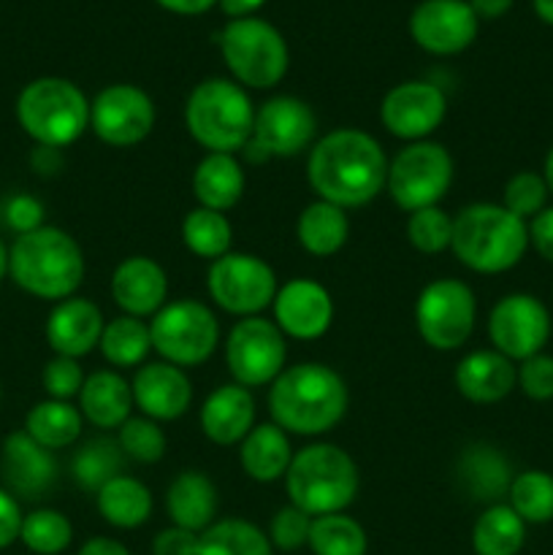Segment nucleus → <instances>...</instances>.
Instances as JSON below:
<instances>
[{
  "instance_id": "nucleus-1",
  "label": "nucleus",
  "mask_w": 553,
  "mask_h": 555,
  "mask_svg": "<svg viewBox=\"0 0 553 555\" xmlns=\"http://www.w3.org/2000/svg\"><path fill=\"white\" fill-rule=\"evenodd\" d=\"M388 155L374 135L339 128L318 139L307 157V179L320 201L339 209L372 204L388 182Z\"/></svg>"
},
{
  "instance_id": "nucleus-2",
  "label": "nucleus",
  "mask_w": 553,
  "mask_h": 555,
  "mask_svg": "<svg viewBox=\"0 0 553 555\" xmlns=\"http://www.w3.org/2000/svg\"><path fill=\"white\" fill-rule=\"evenodd\" d=\"M271 423L296 437H323L347 412V385L325 363H298L269 385Z\"/></svg>"
},
{
  "instance_id": "nucleus-3",
  "label": "nucleus",
  "mask_w": 553,
  "mask_h": 555,
  "mask_svg": "<svg viewBox=\"0 0 553 555\" xmlns=\"http://www.w3.org/2000/svg\"><path fill=\"white\" fill-rule=\"evenodd\" d=\"M85 274V253L63 228L43 225L16 236L9 247V276L20 291L41 301H65L76 296Z\"/></svg>"
},
{
  "instance_id": "nucleus-4",
  "label": "nucleus",
  "mask_w": 553,
  "mask_h": 555,
  "mask_svg": "<svg viewBox=\"0 0 553 555\" xmlns=\"http://www.w3.org/2000/svg\"><path fill=\"white\" fill-rule=\"evenodd\" d=\"M450 249L475 274H504L524 260L529 225L502 204H470L453 217Z\"/></svg>"
},
{
  "instance_id": "nucleus-5",
  "label": "nucleus",
  "mask_w": 553,
  "mask_h": 555,
  "mask_svg": "<svg viewBox=\"0 0 553 555\" xmlns=\"http://www.w3.org/2000/svg\"><path fill=\"white\" fill-rule=\"evenodd\" d=\"M361 475L350 453L331 442L298 450L285 475V491L293 507L309 518L345 513L358 496Z\"/></svg>"
},
{
  "instance_id": "nucleus-6",
  "label": "nucleus",
  "mask_w": 553,
  "mask_h": 555,
  "mask_svg": "<svg viewBox=\"0 0 553 555\" xmlns=\"http://www.w3.org/2000/svg\"><path fill=\"white\" fill-rule=\"evenodd\" d=\"M184 128L206 152L247 150L255 128V106L233 79H204L184 101Z\"/></svg>"
},
{
  "instance_id": "nucleus-7",
  "label": "nucleus",
  "mask_w": 553,
  "mask_h": 555,
  "mask_svg": "<svg viewBox=\"0 0 553 555\" xmlns=\"http://www.w3.org/2000/svg\"><path fill=\"white\" fill-rule=\"evenodd\" d=\"M16 119L38 146L63 150L90 128V101L70 79L41 76L22 87Z\"/></svg>"
},
{
  "instance_id": "nucleus-8",
  "label": "nucleus",
  "mask_w": 553,
  "mask_h": 555,
  "mask_svg": "<svg viewBox=\"0 0 553 555\" xmlns=\"http://www.w3.org/2000/svg\"><path fill=\"white\" fill-rule=\"evenodd\" d=\"M217 43L236 85L249 90H271L285 79L291 52L282 33L271 22L260 16L231 20L217 36Z\"/></svg>"
},
{
  "instance_id": "nucleus-9",
  "label": "nucleus",
  "mask_w": 553,
  "mask_h": 555,
  "mask_svg": "<svg viewBox=\"0 0 553 555\" xmlns=\"http://www.w3.org/2000/svg\"><path fill=\"white\" fill-rule=\"evenodd\" d=\"M152 350L179 369L201 366L220 341V323L204 301L179 298L166 304L150 323Z\"/></svg>"
},
{
  "instance_id": "nucleus-10",
  "label": "nucleus",
  "mask_w": 553,
  "mask_h": 555,
  "mask_svg": "<svg viewBox=\"0 0 553 555\" xmlns=\"http://www.w3.org/2000/svg\"><path fill=\"white\" fill-rule=\"evenodd\" d=\"M453 184V157L437 141H412L388 163L390 201L412 215L426 206H439Z\"/></svg>"
},
{
  "instance_id": "nucleus-11",
  "label": "nucleus",
  "mask_w": 553,
  "mask_h": 555,
  "mask_svg": "<svg viewBox=\"0 0 553 555\" xmlns=\"http://www.w3.org/2000/svg\"><path fill=\"white\" fill-rule=\"evenodd\" d=\"M477 320V298L461 280H434L415 304V325L432 350L453 352L470 341Z\"/></svg>"
},
{
  "instance_id": "nucleus-12",
  "label": "nucleus",
  "mask_w": 553,
  "mask_h": 555,
  "mask_svg": "<svg viewBox=\"0 0 553 555\" xmlns=\"http://www.w3.org/2000/svg\"><path fill=\"white\" fill-rule=\"evenodd\" d=\"M206 291L211 301L236 318H258L274 304L276 274L263 258L247 253H228L206 271Z\"/></svg>"
},
{
  "instance_id": "nucleus-13",
  "label": "nucleus",
  "mask_w": 553,
  "mask_h": 555,
  "mask_svg": "<svg viewBox=\"0 0 553 555\" xmlns=\"http://www.w3.org/2000/svg\"><path fill=\"white\" fill-rule=\"evenodd\" d=\"M287 345L285 334L274 320L244 318L231 328L226 339V366L233 383L242 388H263L285 372Z\"/></svg>"
},
{
  "instance_id": "nucleus-14",
  "label": "nucleus",
  "mask_w": 553,
  "mask_h": 555,
  "mask_svg": "<svg viewBox=\"0 0 553 555\" xmlns=\"http://www.w3.org/2000/svg\"><path fill=\"white\" fill-rule=\"evenodd\" d=\"M314 135H318V117L312 106L301 98L276 95L255 112L253 139L244 152L258 163L269 157H296L312 150Z\"/></svg>"
},
{
  "instance_id": "nucleus-15",
  "label": "nucleus",
  "mask_w": 553,
  "mask_h": 555,
  "mask_svg": "<svg viewBox=\"0 0 553 555\" xmlns=\"http://www.w3.org/2000/svg\"><path fill=\"white\" fill-rule=\"evenodd\" d=\"M551 312L529 293H510L493 304L488 314V339L493 350L510 361H526L545 350L551 339Z\"/></svg>"
},
{
  "instance_id": "nucleus-16",
  "label": "nucleus",
  "mask_w": 553,
  "mask_h": 555,
  "mask_svg": "<svg viewBox=\"0 0 553 555\" xmlns=\"http://www.w3.org/2000/svg\"><path fill=\"white\" fill-rule=\"evenodd\" d=\"M155 103L136 85L103 87L90 103L92 133L117 150L141 144L155 128Z\"/></svg>"
},
{
  "instance_id": "nucleus-17",
  "label": "nucleus",
  "mask_w": 553,
  "mask_h": 555,
  "mask_svg": "<svg viewBox=\"0 0 553 555\" xmlns=\"http://www.w3.org/2000/svg\"><path fill=\"white\" fill-rule=\"evenodd\" d=\"M448 114V98L437 85L423 79L401 81L385 92L380 103V122L401 141H426Z\"/></svg>"
},
{
  "instance_id": "nucleus-18",
  "label": "nucleus",
  "mask_w": 553,
  "mask_h": 555,
  "mask_svg": "<svg viewBox=\"0 0 553 555\" xmlns=\"http://www.w3.org/2000/svg\"><path fill=\"white\" fill-rule=\"evenodd\" d=\"M477 22L470 0H421L410 14V36L423 52L448 57L472 47Z\"/></svg>"
},
{
  "instance_id": "nucleus-19",
  "label": "nucleus",
  "mask_w": 553,
  "mask_h": 555,
  "mask_svg": "<svg viewBox=\"0 0 553 555\" xmlns=\"http://www.w3.org/2000/svg\"><path fill=\"white\" fill-rule=\"evenodd\" d=\"M271 309L276 328L298 341L320 339L334 323V298L320 282L307 276L280 285Z\"/></svg>"
},
{
  "instance_id": "nucleus-20",
  "label": "nucleus",
  "mask_w": 553,
  "mask_h": 555,
  "mask_svg": "<svg viewBox=\"0 0 553 555\" xmlns=\"http://www.w3.org/2000/svg\"><path fill=\"white\" fill-rule=\"evenodd\" d=\"M130 390H133V406H139L141 415L155 423L179 421L193 404L190 377L184 374V369L171 366L166 361L144 363L136 369Z\"/></svg>"
},
{
  "instance_id": "nucleus-21",
  "label": "nucleus",
  "mask_w": 553,
  "mask_h": 555,
  "mask_svg": "<svg viewBox=\"0 0 553 555\" xmlns=\"http://www.w3.org/2000/svg\"><path fill=\"white\" fill-rule=\"evenodd\" d=\"M112 298L128 318H155L168 298V276L157 260L133 255L112 274Z\"/></svg>"
},
{
  "instance_id": "nucleus-22",
  "label": "nucleus",
  "mask_w": 553,
  "mask_h": 555,
  "mask_svg": "<svg viewBox=\"0 0 553 555\" xmlns=\"http://www.w3.org/2000/svg\"><path fill=\"white\" fill-rule=\"evenodd\" d=\"M106 323L103 314L90 298L70 296L57 301L47 318V341L54 356L85 358L101 345V336Z\"/></svg>"
},
{
  "instance_id": "nucleus-23",
  "label": "nucleus",
  "mask_w": 553,
  "mask_h": 555,
  "mask_svg": "<svg viewBox=\"0 0 553 555\" xmlns=\"http://www.w3.org/2000/svg\"><path fill=\"white\" fill-rule=\"evenodd\" d=\"M3 480L16 496L38 499L57 480V461L52 450L41 448L22 428L9 434L3 442Z\"/></svg>"
},
{
  "instance_id": "nucleus-24",
  "label": "nucleus",
  "mask_w": 553,
  "mask_h": 555,
  "mask_svg": "<svg viewBox=\"0 0 553 555\" xmlns=\"http://www.w3.org/2000/svg\"><path fill=\"white\" fill-rule=\"evenodd\" d=\"M518 385V366L497 350H475L455 366V388L472 404H497Z\"/></svg>"
},
{
  "instance_id": "nucleus-25",
  "label": "nucleus",
  "mask_w": 553,
  "mask_h": 555,
  "mask_svg": "<svg viewBox=\"0 0 553 555\" xmlns=\"http://www.w3.org/2000/svg\"><path fill=\"white\" fill-rule=\"evenodd\" d=\"M201 431L220 448L242 444L255 428V399L247 388L231 383L220 385L201 406Z\"/></svg>"
},
{
  "instance_id": "nucleus-26",
  "label": "nucleus",
  "mask_w": 553,
  "mask_h": 555,
  "mask_svg": "<svg viewBox=\"0 0 553 555\" xmlns=\"http://www.w3.org/2000/svg\"><path fill=\"white\" fill-rule=\"evenodd\" d=\"M166 513L173 526L204 534L217 515V488L204 472H179L166 491Z\"/></svg>"
},
{
  "instance_id": "nucleus-27",
  "label": "nucleus",
  "mask_w": 553,
  "mask_h": 555,
  "mask_svg": "<svg viewBox=\"0 0 553 555\" xmlns=\"http://www.w3.org/2000/svg\"><path fill=\"white\" fill-rule=\"evenodd\" d=\"M247 179L236 155L206 152L193 171V195L198 206L211 211H231L242 201Z\"/></svg>"
},
{
  "instance_id": "nucleus-28",
  "label": "nucleus",
  "mask_w": 553,
  "mask_h": 555,
  "mask_svg": "<svg viewBox=\"0 0 553 555\" xmlns=\"http://www.w3.org/2000/svg\"><path fill=\"white\" fill-rule=\"evenodd\" d=\"M79 412L101 431H114L133 412V390L117 372H95L85 379L79 393Z\"/></svg>"
},
{
  "instance_id": "nucleus-29",
  "label": "nucleus",
  "mask_w": 553,
  "mask_h": 555,
  "mask_svg": "<svg viewBox=\"0 0 553 555\" xmlns=\"http://www.w3.org/2000/svg\"><path fill=\"white\" fill-rule=\"evenodd\" d=\"M293 455L296 453L291 448V439L276 423L255 426L239 444V464H242L244 475L263 486L285 480Z\"/></svg>"
},
{
  "instance_id": "nucleus-30",
  "label": "nucleus",
  "mask_w": 553,
  "mask_h": 555,
  "mask_svg": "<svg viewBox=\"0 0 553 555\" xmlns=\"http://www.w3.org/2000/svg\"><path fill=\"white\" fill-rule=\"evenodd\" d=\"M101 518L114 529L133 531L152 518V491L130 475H117L95 493Z\"/></svg>"
},
{
  "instance_id": "nucleus-31",
  "label": "nucleus",
  "mask_w": 553,
  "mask_h": 555,
  "mask_svg": "<svg viewBox=\"0 0 553 555\" xmlns=\"http://www.w3.org/2000/svg\"><path fill=\"white\" fill-rule=\"evenodd\" d=\"M347 236H350L347 211L329 204V201L318 198L298 215L296 238L304 247V253L314 255V258L336 255L347 244Z\"/></svg>"
},
{
  "instance_id": "nucleus-32",
  "label": "nucleus",
  "mask_w": 553,
  "mask_h": 555,
  "mask_svg": "<svg viewBox=\"0 0 553 555\" xmlns=\"http://www.w3.org/2000/svg\"><path fill=\"white\" fill-rule=\"evenodd\" d=\"M526 545V524L510 504H491L472 526L475 555H518Z\"/></svg>"
},
{
  "instance_id": "nucleus-33",
  "label": "nucleus",
  "mask_w": 553,
  "mask_h": 555,
  "mask_svg": "<svg viewBox=\"0 0 553 555\" xmlns=\"http://www.w3.org/2000/svg\"><path fill=\"white\" fill-rule=\"evenodd\" d=\"M81 412L70 401H38L25 417V434L47 450H65L81 437Z\"/></svg>"
},
{
  "instance_id": "nucleus-34",
  "label": "nucleus",
  "mask_w": 553,
  "mask_h": 555,
  "mask_svg": "<svg viewBox=\"0 0 553 555\" xmlns=\"http://www.w3.org/2000/svg\"><path fill=\"white\" fill-rule=\"evenodd\" d=\"M98 350L103 352L112 366L117 369H139L146 363V356L152 352V336H150V323L139 318H114L112 323H106L101 336V345Z\"/></svg>"
},
{
  "instance_id": "nucleus-35",
  "label": "nucleus",
  "mask_w": 553,
  "mask_h": 555,
  "mask_svg": "<svg viewBox=\"0 0 553 555\" xmlns=\"http://www.w3.org/2000/svg\"><path fill=\"white\" fill-rule=\"evenodd\" d=\"M198 555H274L263 529L244 518L215 520L198 537Z\"/></svg>"
},
{
  "instance_id": "nucleus-36",
  "label": "nucleus",
  "mask_w": 553,
  "mask_h": 555,
  "mask_svg": "<svg viewBox=\"0 0 553 555\" xmlns=\"http://www.w3.org/2000/svg\"><path fill=\"white\" fill-rule=\"evenodd\" d=\"M182 244L195 255V258H204L209 260V263H215L217 258L231 253V220H228L222 211L195 206V209H190L182 220Z\"/></svg>"
},
{
  "instance_id": "nucleus-37",
  "label": "nucleus",
  "mask_w": 553,
  "mask_h": 555,
  "mask_svg": "<svg viewBox=\"0 0 553 555\" xmlns=\"http://www.w3.org/2000/svg\"><path fill=\"white\" fill-rule=\"evenodd\" d=\"M459 472L464 486L470 488L477 499H486V502L507 493L510 482H513L507 461L502 459L499 450L488 448V444H475V448L466 450L464 459H461Z\"/></svg>"
},
{
  "instance_id": "nucleus-38",
  "label": "nucleus",
  "mask_w": 553,
  "mask_h": 555,
  "mask_svg": "<svg viewBox=\"0 0 553 555\" xmlns=\"http://www.w3.org/2000/svg\"><path fill=\"white\" fill-rule=\"evenodd\" d=\"M307 547L312 555H366V529L345 513L312 518Z\"/></svg>"
},
{
  "instance_id": "nucleus-39",
  "label": "nucleus",
  "mask_w": 553,
  "mask_h": 555,
  "mask_svg": "<svg viewBox=\"0 0 553 555\" xmlns=\"http://www.w3.org/2000/svg\"><path fill=\"white\" fill-rule=\"evenodd\" d=\"M125 461L128 459H125L117 439H92V442H87L74 455V461H70V475H74L76 486L90 493H98L108 480H114L117 475H125Z\"/></svg>"
},
{
  "instance_id": "nucleus-40",
  "label": "nucleus",
  "mask_w": 553,
  "mask_h": 555,
  "mask_svg": "<svg viewBox=\"0 0 553 555\" xmlns=\"http://www.w3.org/2000/svg\"><path fill=\"white\" fill-rule=\"evenodd\" d=\"M507 504L526 526H542L553 520V475L542 469H526L513 477Z\"/></svg>"
},
{
  "instance_id": "nucleus-41",
  "label": "nucleus",
  "mask_w": 553,
  "mask_h": 555,
  "mask_svg": "<svg viewBox=\"0 0 553 555\" xmlns=\"http://www.w3.org/2000/svg\"><path fill=\"white\" fill-rule=\"evenodd\" d=\"M20 542L36 555H60L74 542V526L60 509H33L22 520Z\"/></svg>"
},
{
  "instance_id": "nucleus-42",
  "label": "nucleus",
  "mask_w": 553,
  "mask_h": 555,
  "mask_svg": "<svg viewBox=\"0 0 553 555\" xmlns=\"http://www.w3.org/2000/svg\"><path fill=\"white\" fill-rule=\"evenodd\" d=\"M407 242L423 255H439L453 242V217L439 206H426L407 217Z\"/></svg>"
},
{
  "instance_id": "nucleus-43",
  "label": "nucleus",
  "mask_w": 553,
  "mask_h": 555,
  "mask_svg": "<svg viewBox=\"0 0 553 555\" xmlns=\"http://www.w3.org/2000/svg\"><path fill=\"white\" fill-rule=\"evenodd\" d=\"M117 442L123 448L125 459L136 464H157L166 455V434L150 417H128L117 428Z\"/></svg>"
},
{
  "instance_id": "nucleus-44",
  "label": "nucleus",
  "mask_w": 553,
  "mask_h": 555,
  "mask_svg": "<svg viewBox=\"0 0 553 555\" xmlns=\"http://www.w3.org/2000/svg\"><path fill=\"white\" fill-rule=\"evenodd\" d=\"M548 195H551V190H548L545 177H542V173L518 171L507 179V184H504L502 206L510 211V215L529 222L545 209Z\"/></svg>"
},
{
  "instance_id": "nucleus-45",
  "label": "nucleus",
  "mask_w": 553,
  "mask_h": 555,
  "mask_svg": "<svg viewBox=\"0 0 553 555\" xmlns=\"http://www.w3.org/2000/svg\"><path fill=\"white\" fill-rule=\"evenodd\" d=\"M309 529H312V518L307 513H301L298 507L287 504V507L276 509L271 515V524L266 537H269L271 547L282 553H293L307 547L309 542Z\"/></svg>"
},
{
  "instance_id": "nucleus-46",
  "label": "nucleus",
  "mask_w": 553,
  "mask_h": 555,
  "mask_svg": "<svg viewBox=\"0 0 553 555\" xmlns=\"http://www.w3.org/2000/svg\"><path fill=\"white\" fill-rule=\"evenodd\" d=\"M85 372H81V363L76 358L54 356L52 361H47L41 372V385L47 390L49 399L54 401H70L81 393V385H85Z\"/></svg>"
},
{
  "instance_id": "nucleus-47",
  "label": "nucleus",
  "mask_w": 553,
  "mask_h": 555,
  "mask_svg": "<svg viewBox=\"0 0 553 555\" xmlns=\"http://www.w3.org/2000/svg\"><path fill=\"white\" fill-rule=\"evenodd\" d=\"M518 388L524 390L526 399L551 401L553 399V356H548V352H537V356L520 361Z\"/></svg>"
},
{
  "instance_id": "nucleus-48",
  "label": "nucleus",
  "mask_w": 553,
  "mask_h": 555,
  "mask_svg": "<svg viewBox=\"0 0 553 555\" xmlns=\"http://www.w3.org/2000/svg\"><path fill=\"white\" fill-rule=\"evenodd\" d=\"M3 222L16 236L43 228V204L36 195L16 193L3 204Z\"/></svg>"
},
{
  "instance_id": "nucleus-49",
  "label": "nucleus",
  "mask_w": 553,
  "mask_h": 555,
  "mask_svg": "<svg viewBox=\"0 0 553 555\" xmlns=\"http://www.w3.org/2000/svg\"><path fill=\"white\" fill-rule=\"evenodd\" d=\"M198 537L179 526L163 529L152 540V555H198Z\"/></svg>"
},
{
  "instance_id": "nucleus-50",
  "label": "nucleus",
  "mask_w": 553,
  "mask_h": 555,
  "mask_svg": "<svg viewBox=\"0 0 553 555\" xmlns=\"http://www.w3.org/2000/svg\"><path fill=\"white\" fill-rule=\"evenodd\" d=\"M22 520H25V513H22L16 496L9 488H0V551L20 542Z\"/></svg>"
},
{
  "instance_id": "nucleus-51",
  "label": "nucleus",
  "mask_w": 553,
  "mask_h": 555,
  "mask_svg": "<svg viewBox=\"0 0 553 555\" xmlns=\"http://www.w3.org/2000/svg\"><path fill=\"white\" fill-rule=\"evenodd\" d=\"M526 225H529V247H535V253L542 260L553 263V206H545Z\"/></svg>"
},
{
  "instance_id": "nucleus-52",
  "label": "nucleus",
  "mask_w": 553,
  "mask_h": 555,
  "mask_svg": "<svg viewBox=\"0 0 553 555\" xmlns=\"http://www.w3.org/2000/svg\"><path fill=\"white\" fill-rule=\"evenodd\" d=\"M76 555H133V553H130L123 542L112 540V537H90Z\"/></svg>"
},
{
  "instance_id": "nucleus-53",
  "label": "nucleus",
  "mask_w": 553,
  "mask_h": 555,
  "mask_svg": "<svg viewBox=\"0 0 553 555\" xmlns=\"http://www.w3.org/2000/svg\"><path fill=\"white\" fill-rule=\"evenodd\" d=\"M160 9L171 11V14H182V16H198L206 14L217 0H155Z\"/></svg>"
},
{
  "instance_id": "nucleus-54",
  "label": "nucleus",
  "mask_w": 553,
  "mask_h": 555,
  "mask_svg": "<svg viewBox=\"0 0 553 555\" xmlns=\"http://www.w3.org/2000/svg\"><path fill=\"white\" fill-rule=\"evenodd\" d=\"M513 3L515 0H470L477 20H499V16H504L513 9Z\"/></svg>"
},
{
  "instance_id": "nucleus-55",
  "label": "nucleus",
  "mask_w": 553,
  "mask_h": 555,
  "mask_svg": "<svg viewBox=\"0 0 553 555\" xmlns=\"http://www.w3.org/2000/svg\"><path fill=\"white\" fill-rule=\"evenodd\" d=\"M222 14L231 20H244V16H255V11L263 9L266 0H217Z\"/></svg>"
},
{
  "instance_id": "nucleus-56",
  "label": "nucleus",
  "mask_w": 553,
  "mask_h": 555,
  "mask_svg": "<svg viewBox=\"0 0 553 555\" xmlns=\"http://www.w3.org/2000/svg\"><path fill=\"white\" fill-rule=\"evenodd\" d=\"M531 3H535V14L553 27V0H531Z\"/></svg>"
},
{
  "instance_id": "nucleus-57",
  "label": "nucleus",
  "mask_w": 553,
  "mask_h": 555,
  "mask_svg": "<svg viewBox=\"0 0 553 555\" xmlns=\"http://www.w3.org/2000/svg\"><path fill=\"white\" fill-rule=\"evenodd\" d=\"M542 177H545L548 190H551V195H553V146H551V150H548V155H545V166H542Z\"/></svg>"
},
{
  "instance_id": "nucleus-58",
  "label": "nucleus",
  "mask_w": 553,
  "mask_h": 555,
  "mask_svg": "<svg viewBox=\"0 0 553 555\" xmlns=\"http://www.w3.org/2000/svg\"><path fill=\"white\" fill-rule=\"evenodd\" d=\"M9 276V247L3 244V238H0V282Z\"/></svg>"
},
{
  "instance_id": "nucleus-59",
  "label": "nucleus",
  "mask_w": 553,
  "mask_h": 555,
  "mask_svg": "<svg viewBox=\"0 0 553 555\" xmlns=\"http://www.w3.org/2000/svg\"><path fill=\"white\" fill-rule=\"evenodd\" d=\"M0 399H3V388H0Z\"/></svg>"
}]
</instances>
